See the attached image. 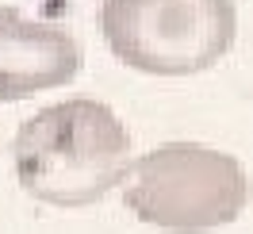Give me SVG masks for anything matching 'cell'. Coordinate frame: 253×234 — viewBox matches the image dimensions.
Segmentation results:
<instances>
[{
	"label": "cell",
	"mask_w": 253,
	"mask_h": 234,
	"mask_svg": "<svg viewBox=\"0 0 253 234\" xmlns=\"http://www.w3.org/2000/svg\"><path fill=\"white\" fill-rule=\"evenodd\" d=\"M81 43L65 27L0 4V104L62 89L81 73Z\"/></svg>",
	"instance_id": "4"
},
{
	"label": "cell",
	"mask_w": 253,
	"mask_h": 234,
	"mask_svg": "<svg viewBox=\"0 0 253 234\" xmlns=\"http://www.w3.org/2000/svg\"><path fill=\"white\" fill-rule=\"evenodd\" d=\"M250 173L226 150L165 142L130 161L123 203L161 234H215L250 207Z\"/></svg>",
	"instance_id": "2"
},
{
	"label": "cell",
	"mask_w": 253,
	"mask_h": 234,
	"mask_svg": "<svg viewBox=\"0 0 253 234\" xmlns=\"http://www.w3.org/2000/svg\"><path fill=\"white\" fill-rule=\"evenodd\" d=\"M108 50L146 77H196L226 58L238 39L234 0H104Z\"/></svg>",
	"instance_id": "3"
},
{
	"label": "cell",
	"mask_w": 253,
	"mask_h": 234,
	"mask_svg": "<svg viewBox=\"0 0 253 234\" xmlns=\"http://www.w3.org/2000/svg\"><path fill=\"white\" fill-rule=\"evenodd\" d=\"M19 188L50 207H88L119 188L130 169L123 119L88 96L35 111L12 142Z\"/></svg>",
	"instance_id": "1"
}]
</instances>
